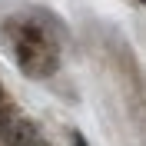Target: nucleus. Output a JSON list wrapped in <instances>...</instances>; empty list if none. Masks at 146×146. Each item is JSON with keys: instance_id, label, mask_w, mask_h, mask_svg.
Here are the masks:
<instances>
[{"instance_id": "f257e3e1", "label": "nucleus", "mask_w": 146, "mask_h": 146, "mask_svg": "<svg viewBox=\"0 0 146 146\" xmlns=\"http://www.w3.org/2000/svg\"><path fill=\"white\" fill-rule=\"evenodd\" d=\"M33 136H40V126H36L33 119H13L10 129L3 133V143L7 146H27Z\"/></svg>"}, {"instance_id": "f03ea898", "label": "nucleus", "mask_w": 146, "mask_h": 146, "mask_svg": "<svg viewBox=\"0 0 146 146\" xmlns=\"http://www.w3.org/2000/svg\"><path fill=\"white\" fill-rule=\"evenodd\" d=\"M17 40H23V43L36 46V50H46V30L40 27V23H33V20H20V30H17Z\"/></svg>"}, {"instance_id": "7ed1b4c3", "label": "nucleus", "mask_w": 146, "mask_h": 146, "mask_svg": "<svg viewBox=\"0 0 146 146\" xmlns=\"http://www.w3.org/2000/svg\"><path fill=\"white\" fill-rule=\"evenodd\" d=\"M13 53H17V63H20V70L36 73V63H40V53H43V50H36V46H30V43H23V40H17Z\"/></svg>"}, {"instance_id": "20e7f679", "label": "nucleus", "mask_w": 146, "mask_h": 146, "mask_svg": "<svg viewBox=\"0 0 146 146\" xmlns=\"http://www.w3.org/2000/svg\"><path fill=\"white\" fill-rule=\"evenodd\" d=\"M13 119H17V106L3 100V103H0V139H3V133L10 129V123H13Z\"/></svg>"}, {"instance_id": "39448f33", "label": "nucleus", "mask_w": 146, "mask_h": 146, "mask_svg": "<svg viewBox=\"0 0 146 146\" xmlns=\"http://www.w3.org/2000/svg\"><path fill=\"white\" fill-rule=\"evenodd\" d=\"M27 146H53V143H50V139H43V136H33Z\"/></svg>"}, {"instance_id": "423d86ee", "label": "nucleus", "mask_w": 146, "mask_h": 146, "mask_svg": "<svg viewBox=\"0 0 146 146\" xmlns=\"http://www.w3.org/2000/svg\"><path fill=\"white\" fill-rule=\"evenodd\" d=\"M70 143H73V146H86V139H83L80 133H73V136H70Z\"/></svg>"}, {"instance_id": "0eeeda50", "label": "nucleus", "mask_w": 146, "mask_h": 146, "mask_svg": "<svg viewBox=\"0 0 146 146\" xmlns=\"http://www.w3.org/2000/svg\"><path fill=\"white\" fill-rule=\"evenodd\" d=\"M3 100H7V93H3V83H0V103H3Z\"/></svg>"}, {"instance_id": "6e6552de", "label": "nucleus", "mask_w": 146, "mask_h": 146, "mask_svg": "<svg viewBox=\"0 0 146 146\" xmlns=\"http://www.w3.org/2000/svg\"><path fill=\"white\" fill-rule=\"evenodd\" d=\"M139 3H143V0H139Z\"/></svg>"}]
</instances>
